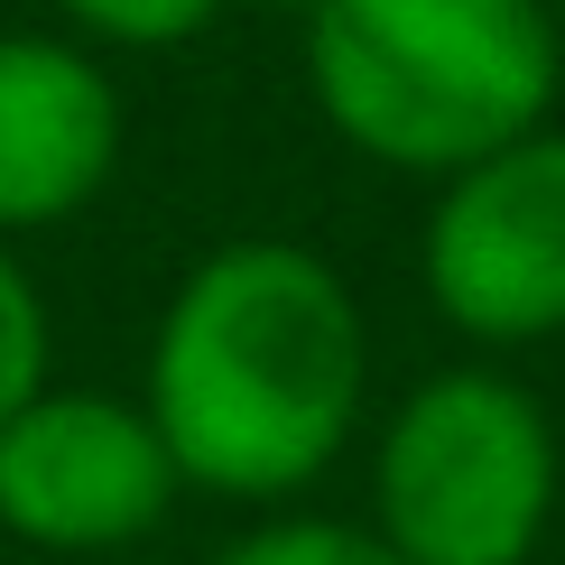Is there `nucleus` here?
Segmentation results:
<instances>
[{
  "label": "nucleus",
  "instance_id": "1",
  "mask_svg": "<svg viewBox=\"0 0 565 565\" xmlns=\"http://www.w3.org/2000/svg\"><path fill=\"white\" fill-rule=\"evenodd\" d=\"M362 306L306 242H223L185 269L149 343V427L177 482L278 501L362 427Z\"/></svg>",
  "mask_w": 565,
  "mask_h": 565
},
{
  "label": "nucleus",
  "instance_id": "2",
  "mask_svg": "<svg viewBox=\"0 0 565 565\" xmlns=\"http://www.w3.org/2000/svg\"><path fill=\"white\" fill-rule=\"evenodd\" d=\"M556 75L547 0H324L306 19L316 111L408 177H463L547 130Z\"/></svg>",
  "mask_w": 565,
  "mask_h": 565
},
{
  "label": "nucleus",
  "instance_id": "3",
  "mask_svg": "<svg viewBox=\"0 0 565 565\" xmlns=\"http://www.w3.org/2000/svg\"><path fill=\"white\" fill-rule=\"evenodd\" d=\"M371 501L398 565H529L556 510V427L501 371H436L398 398Z\"/></svg>",
  "mask_w": 565,
  "mask_h": 565
},
{
  "label": "nucleus",
  "instance_id": "4",
  "mask_svg": "<svg viewBox=\"0 0 565 565\" xmlns=\"http://www.w3.org/2000/svg\"><path fill=\"white\" fill-rule=\"evenodd\" d=\"M427 297L473 343L565 334V130H529L445 177L427 214Z\"/></svg>",
  "mask_w": 565,
  "mask_h": 565
},
{
  "label": "nucleus",
  "instance_id": "5",
  "mask_svg": "<svg viewBox=\"0 0 565 565\" xmlns=\"http://www.w3.org/2000/svg\"><path fill=\"white\" fill-rule=\"evenodd\" d=\"M177 501V463L149 408L103 390H38L0 417V529L46 556L139 547Z\"/></svg>",
  "mask_w": 565,
  "mask_h": 565
},
{
  "label": "nucleus",
  "instance_id": "6",
  "mask_svg": "<svg viewBox=\"0 0 565 565\" xmlns=\"http://www.w3.org/2000/svg\"><path fill=\"white\" fill-rule=\"evenodd\" d=\"M121 158V93L84 46L0 38V242L65 223Z\"/></svg>",
  "mask_w": 565,
  "mask_h": 565
},
{
  "label": "nucleus",
  "instance_id": "7",
  "mask_svg": "<svg viewBox=\"0 0 565 565\" xmlns=\"http://www.w3.org/2000/svg\"><path fill=\"white\" fill-rule=\"evenodd\" d=\"M214 565H398V556L381 547V529H352V520H269Z\"/></svg>",
  "mask_w": 565,
  "mask_h": 565
},
{
  "label": "nucleus",
  "instance_id": "8",
  "mask_svg": "<svg viewBox=\"0 0 565 565\" xmlns=\"http://www.w3.org/2000/svg\"><path fill=\"white\" fill-rule=\"evenodd\" d=\"M38 390H46V306L0 242V417H19Z\"/></svg>",
  "mask_w": 565,
  "mask_h": 565
},
{
  "label": "nucleus",
  "instance_id": "9",
  "mask_svg": "<svg viewBox=\"0 0 565 565\" xmlns=\"http://www.w3.org/2000/svg\"><path fill=\"white\" fill-rule=\"evenodd\" d=\"M56 10L75 19V29L111 38V46H177V38H195L223 0H56Z\"/></svg>",
  "mask_w": 565,
  "mask_h": 565
},
{
  "label": "nucleus",
  "instance_id": "10",
  "mask_svg": "<svg viewBox=\"0 0 565 565\" xmlns=\"http://www.w3.org/2000/svg\"><path fill=\"white\" fill-rule=\"evenodd\" d=\"M260 10H306V19H316V10H324V0H260Z\"/></svg>",
  "mask_w": 565,
  "mask_h": 565
},
{
  "label": "nucleus",
  "instance_id": "11",
  "mask_svg": "<svg viewBox=\"0 0 565 565\" xmlns=\"http://www.w3.org/2000/svg\"><path fill=\"white\" fill-rule=\"evenodd\" d=\"M547 19H556V46H565V0H547Z\"/></svg>",
  "mask_w": 565,
  "mask_h": 565
}]
</instances>
